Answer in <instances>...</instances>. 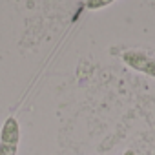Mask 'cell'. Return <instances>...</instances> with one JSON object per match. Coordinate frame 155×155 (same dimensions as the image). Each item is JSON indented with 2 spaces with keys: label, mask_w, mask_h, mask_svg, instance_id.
<instances>
[{
  "label": "cell",
  "mask_w": 155,
  "mask_h": 155,
  "mask_svg": "<svg viewBox=\"0 0 155 155\" xmlns=\"http://www.w3.org/2000/svg\"><path fill=\"white\" fill-rule=\"evenodd\" d=\"M122 62L128 68L155 79V58L153 57H150L142 51H124L122 53Z\"/></svg>",
  "instance_id": "2"
},
{
  "label": "cell",
  "mask_w": 155,
  "mask_h": 155,
  "mask_svg": "<svg viewBox=\"0 0 155 155\" xmlns=\"http://www.w3.org/2000/svg\"><path fill=\"white\" fill-rule=\"evenodd\" d=\"M122 155H135V151H133V150H126Z\"/></svg>",
  "instance_id": "4"
},
{
  "label": "cell",
  "mask_w": 155,
  "mask_h": 155,
  "mask_svg": "<svg viewBox=\"0 0 155 155\" xmlns=\"http://www.w3.org/2000/svg\"><path fill=\"white\" fill-rule=\"evenodd\" d=\"M110 4H113L111 0H88V2H84V6L88 9H101V8H106Z\"/></svg>",
  "instance_id": "3"
},
{
  "label": "cell",
  "mask_w": 155,
  "mask_h": 155,
  "mask_svg": "<svg viewBox=\"0 0 155 155\" xmlns=\"http://www.w3.org/2000/svg\"><path fill=\"white\" fill-rule=\"evenodd\" d=\"M20 142V126L15 117H8L0 130V155H17Z\"/></svg>",
  "instance_id": "1"
}]
</instances>
